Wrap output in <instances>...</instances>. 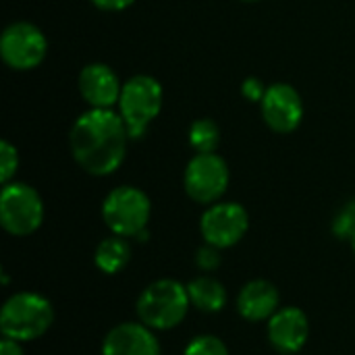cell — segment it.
<instances>
[{"label": "cell", "instance_id": "cell-1", "mask_svg": "<svg viewBox=\"0 0 355 355\" xmlns=\"http://www.w3.org/2000/svg\"><path fill=\"white\" fill-rule=\"evenodd\" d=\"M129 131L112 108H89L79 114L69 131L73 160L94 177H108L127 156Z\"/></svg>", "mask_w": 355, "mask_h": 355}, {"label": "cell", "instance_id": "cell-2", "mask_svg": "<svg viewBox=\"0 0 355 355\" xmlns=\"http://www.w3.org/2000/svg\"><path fill=\"white\" fill-rule=\"evenodd\" d=\"M54 310L52 304L33 291H21L10 295L0 310V331L2 337L12 341H33L46 335L52 327Z\"/></svg>", "mask_w": 355, "mask_h": 355}, {"label": "cell", "instance_id": "cell-3", "mask_svg": "<svg viewBox=\"0 0 355 355\" xmlns=\"http://www.w3.org/2000/svg\"><path fill=\"white\" fill-rule=\"evenodd\" d=\"M191 302L187 285L175 279H158L148 285L137 300L139 322L152 331H171L183 322Z\"/></svg>", "mask_w": 355, "mask_h": 355}, {"label": "cell", "instance_id": "cell-4", "mask_svg": "<svg viewBox=\"0 0 355 355\" xmlns=\"http://www.w3.org/2000/svg\"><path fill=\"white\" fill-rule=\"evenodd\" d=\"M162 102V85L150 75H133L123 83L116 106L131 139H141L146 135L148 127L160 114Z\"/></svg>", "mask_w": 355, "mask_h": 355}, {"label": "cell", "instance_id": "cell-5", "mask_svg": "<svg viewBox=\"0 0 355 355\" xmlns=\"http://www.w3.org/2000/svg\"><path fill=\"white\" fill-rule=\"evenodd\" d=\"M152 204L146 191L133 185L114 187L102 202V218L110 233L135 239L148 229Z\"/></svg>", "mask_w": 355, "mask_h": 355}, {"label": "cell", "instance_id": "cell-6", "mask_svg": "<svg viewBox=\"0 0 355 355\" xmlns=\"http://www.w3.org/2000/svg\"><path fill=\"white\" fill-rule=\"evenodd\" d=\"M44 223V202L40 193L19 181L2 185L0 191V225L8 235L27 237Z\"/></svg>", "mask_w": 355, "mask_h": 355}, {"label": "cell", "instance_id": "cell-7", "mask_svg": "<svg viewBox=\"0 0 355 355\" xmlns=\"http://www.w3.org/2000/svg\"><path fill=\"white\" fill-rule=\"evenodd\" d=\"M231 181L229 164L223 156L216 152L212 154H196L183 173V187L185 193L204 206H212L220 202V198L227 193Z\"/></svg>", "mask_w": 355, "mask_h": 355}, {"label": "cell", "instance_id": "cell-8", "mask_svg": "<svg viewBox=\"0 0 355 355\" xmlns=\"http://www.w3.org/2000/svg\"><path fill=\"white\" fill-rule=\"evenodd\" d=\"M48 40L42 29L29 21L10 23L0 35V56L12 71H31L44 62Z\"/></svg>", "mask_w": 355, "mask_h": 355}, {"label": "cell", "instance_id": "cell-9", "mask_svg": "<svg viewBox=\"0 0 355 355\" xmlns=\"http://www.w3.org/2000/svg\"><path fill=\"white\" fill-rule=\"evenodd\" d=\"M250 229V214L237 202H216L200 218V233L206 243L227 250L237 245Z\"/></svg>", "mask_w": 355, "mask_h": 355}, {"label": "cell", "instance_id": "cell-10", "mask_svg": "<svg viewBox=\"0 0 355 355\" xmlns=\"http://www.w3.org/2000/svg\"><path fill=\"white\" fill-rule=\"evenodd\" d=\"M260 112L270 131L287 135L293 133L304 121V100L293 85L279 81L268 85L260 102Z\"/></svg>", "mask_w": 355, "mask_h": 355}, {"label": "cell", "instance_id": "cell-11", "mask_svg": "<svg viewBox=\"0 0 355 355\" xmlns=\"http://www.w3.org/2000/svg\"><path fill=\"white\" fill-rule=\"evenodd\" d=\"M77 87L89 108H112L119 104L123 83L112 67L104 62H89L79 71Z\"/></svg>", "mask_w": 355, "mask_h": 355}, {"label": "cell", "instance_id": "cell-12", "mask_svg": "<svg viewBox=\"0 0 355 355\" xmlns=\"http://www.w3.org/2000/svg\"><path fill=\"white\" fill-rule=\"evenodd\" d=\"M268 341L283 355H293L304 349L310 337V322L304 310L300 308H279L268 320Z\"/></svg>", "mask_w": 355, "mask_h": 355}, {"label": "cell", "instance_id": "cell-13", "mask_svg": "<svg viewBox=\"0 0 355 355\" xmlns=\"http://www.w3.org/2000/svg\"><path fill=\"white\" fill-rule=\"evenodd\" d=\"M102 355H160V343L144 322H123L104 337Z\"/></svg>", "mask_w": 355, "mask_h": 355}, {"label": "cell", "instance_id": "cell-14", "mask_svg": "<svg viewBox=\"0 0 355 355\" xmlns=\"http://www.w3.org/2000/svg\"><path fill=\"white\" fill-rule=\"evenodd\" d=\"M279 308H281L279 289L264 279L245 283L237 295V312L250 322L270 320Z\"/></svg>", "mask_w": 355, "mask_h": 355}, {"label": "cell", "instance_id": "cell-15", "mask_svg": "<svg viewBox=\"0 0 355 355\" xmlns=\"http://www.w3.org/2000/svg\"><path fill=\"white\" fill-rule=\"evenodd\" d=\"M187 293H189V302L193 308H198L200 312L206 314H216L227 306V289L225 285L208 275L196 277L193 281H189L187 285Z\"/></svg>", "mask_w": 355, "mask_h": 355}, {"label": "cell", "instance_id": "cell-16", "mask_svg": "<svg viewBox=\"0 0 355 355\" xmlns=\"http://www.w3.org/2000/svg\"><path fill=\"white\" fill-rule=\"evenodd\" d=\"M131 262V243L127 237L110 235L102 239L94 254V264L104 275H119Z\"/></svg>", "mask_w": 355, "mask_h": 355}, {"label": "cell", "instance_id": "cell-17", "mask_svg": "<svg viewBox=\"0 0 355 355\" xmlns=\"http://www.w3.org/2000/svg\"><path fill=\"white\" fill-rule=\"evenodd\" d=\"M220 144V129L212 119H198L189 127V146L196 154H212Z\"/></svg>", "mask_w": 355, "mask_h": 355}, {"label": "cell", "instance_id": "cell-18", "mask_svg": "<svg viewBox=\"0 0 355 355\" xmlns=\"http://www.w3.org/2000/svg\"><path fill=\"white\" fill-rule=\"evenodd\" d=\"M183 355H229V349H227V345L218 337H214V335H200V337H193L187 343Z\"/></svg>", "mask_w": 355, "mask_h": 355}, {"label": "cell", "instance_id": "cell-19", "mask_svg": "<svg viewBox=\"0 0 355 355\" xmlns=\"http://www.w3.org/2000/svg\"><path fill=\"white\" fill-rule=\"evenodd\" d=\"M333 233L343 239V241H352L355 237V200L347 202L337 216L333 218Z\"/></svg>", "mask_w": 355, "mask_h": 355}, {"label": "cell", "instance_id": "cell-20", "mask_svg": "<svg viewBox=\"0 0 355 355\" xmlns=\"http://www.w3.org/2000/svg\"><path fill=\"white\" fill-rule=\"evenodd\" d=\"M17 168H19V152L10 141L2 139L0 141V181H2V185L12 181Z\"/></svg>", "mask_w": 355, "mask_h": 355}, {"label": "cell", "instance_id": "cell-21", "mask_svg": "<svg viewBox=\"0 0 355 355\" xmlns=\"http://www.w3.org/2000/svg\"><path fill=\"white\" fill-rule=\"evenodd\" d=\"M220 262H223L220 250L214 248V245H210V243L202 245V248L196 252V266H198L200 270H204V272L216 270V268L220 266Z\"/></svg>", "mask_w": 355, "mask_h": 355}, {"label": "cell", "instance_id": "cell-22", "mask_svg": "<svg viewBox=\"0 0 355 355\" xmlns=\"http://www.w3.org/2000/svg\"><path fill=\"white\" fill-rule=\"evenodd\" d=\"M266 85H264V81L262 79H258V77H248L243 83H241V94H243V98L245 100H250V102H262V98H264V94H266Z\"/></svg>", "mask_w": 355, "mask_h": 355}, {"label": "cell", "instance_id": "cell-23", "mask_svg": "<svg viewBox=\"0 0 355 355\" xmlns=\"http://www.w3.org/2000/svg\"><path fill=\"white\" fill-rule=\"evenodd\" d=\"M135 0H92V4L100 10H106V12H121V10H127L129 6H133Z\"/></svg>", "mask_w": 355, "mask_h": 355}, {"label": "cell", "instance_id": "cell-24", "mask_svg": "<svg viewBox=\"0 0 355 355\" xmlns=\"http://www.w3.org/2000/svg\"><path fill=\"white\" fill-rule=\"evenodd\" d=\"M0 355H25L21 349V343L19 341H12L8 337H2L0 341Z\"/></svg>", "mask_w": 355, "mask_h": 355}, {"label": "cell", "instance_id": "cell-25", "mask_svg": "<svg viewBox=\"0 0 355 355\" xmlns=\"http://www.w3.org/2000/svg\"><path fill=\"white\" fill-rule=\"evenodd\" d=\"M349 243H352V250H354V256H355V237L349 241Z\"/></svg>", "mask_w": 355, "mask_h": 355}, {"label": "cell", "instance_id": "cell-26", "mask_svg": "<svg viewBox=\"0 0 355 355\" xmlns=\"http://www.w3.org/2000/svg\"><path fill=\"white\" fill-rule=\"evenodd\" d=\"M239 2H260V0H239Z\"/></svg>", "mask_w": 355, "mask_h": 355}]
</instances>
